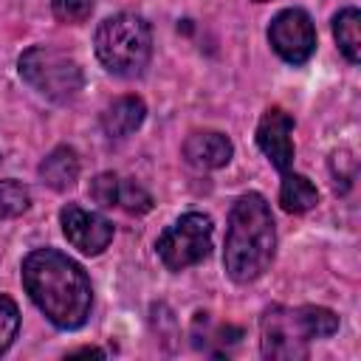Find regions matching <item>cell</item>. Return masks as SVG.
I'll use <instances>...</instances> for the list:
<instances>
[{"label":"cell","mask_w":361,"mask_h":361,"mask_svg":"<svg viewBox=\"0 0 361 361\" xmlns=\"http://www.w3.org/2000/svg\"><path fill=\"white\" fill-rule=\"evenodd\" d=\"M23 285L31 302L59 330L87 322L93 290L85 268L56 248H37L23 259Z\"/></svg>","instance_id":"6da1fadb"},{"label":"cell","mask_w":361,"mask_h":361,"mask_svg":"<svg viewBox=\"0 0 361 361\" xmlns=\"http://www.w3.org/2000/svg\"><path fill=\"white\" fill-rule=\"evenodd\" d=\"M276 254V228L268 200L259 192H245L237 197L228 214L226 228V248H223V265L226 274L248 285L259 279Z\"/></svg>","instance_id":"7a4b0ae2"},{"label":"cell","mask_w":361,"mask_h":361,"mask_svg":"<svg viewBox=\"0 0 361 361\" xmlns=\"http://www.w3.org/2000/svg\"><path fill=\"white\" fill-rule=\"evenodd\" d=\"M338 330V316L319 305L282 307L274 305L259 322V350L271 361H302L313 338H327Z\"/></svg>","instance_id":"3957f363"},{"label":"cell","mask_w":361,"mask_h":361,"mask_svg":"<svg viewBox=\"0 0 361 361\" xmlns=\"http://www.w3.org/2000/svg\"><path fill=\"white\" fill-rule=\"evenodd\" d=\"M96 56L116 76H138L152 56V31L141 14L121 11L96 28Z\"/></svg>","instance_id":"277c9868"},{"label":"cell","mask_w":361,"mask_h":361,"mask_svg":"<svg viewBox=\"0 0 361 361\" xmlns=\"http://www.w3.org/2000/svg\"><path fill=\"white\" fill-rule=\"evenodd\" d=\"M20 76L45 99L51 102H71L82 90V68L79 62L54 48V45H31L28 51L20 54Z\"/></svg>","instance_id":"5b68a950"},{"label":"cell","mask_w":361,"mask_h":361,"mask_svg":"<svg viewBox=\"0 0 361 361\" xmlns=\"http://www.w3.org/2000/svg\"><path fill=\"white\" fill-rule=\"evenodd\" d=\"M212 217L203 212H186L178 217L155 243L161 262L169 271H186L189 265H197L212 251Z\"/></svg>","instance_id":"8992f818"},{"label":"cell","mask_w":361,"mask_h":361,"mask_svg":"<svg viewBox=\"0 0 361 361\" xmlns=\"http://www.w3.org/2000/svg\"><path fill=\"white\" fill-rule=\"evenodd\" d=\"M268 42L288 65H305L316 51V28L305 8H282L268 25Z\"/></svg>","instance_id":"52a82bcc"},{"label":"cell","mask_w":361,"mask_h":361,"mask_svg":"<svg viewBox=\"0 0 361 361\" xmlns=\"http://www.w3.org/2000/svg\"><path fill=\"white\" fill-rule=\"evenodd\" d=\"M59 223H62V231H65L68 243L73 248H79L82 254H87V257L102 254L113 240V223L107 217H102L99 212H87L76 203L62 206Z\"/></svg>","instance_id":"ba28073f"},{"label":"cell","mask_w":361,"mask_h":361,"mask_svg":"<svg viewBox=\"0 0 361 361\" xmlns=\"http://www.w3.org/2000/svg\"><path fill=\"white\" fill-rule=\"evenodd\" d=\"M257 147L274 164V169L288 172L293 166V116L282 107H268L257 124Z\"/></svg>","instance_id":"9c48e42d"},{"label":"cell","mask_w":361,"mask_h":361,"mask_svg":"<svg viewBox=\"0 0 361 361\" xmlns=\"http://www.w3.org/2000/svg\"><path fill=\"white\" fill-rule=\"evenodd\" d=\"M234 144L217 130H195L183 141V158L195 169H220L231 161Z\"/></svg>","instance_id":"30bf717a"},{"label":"cell","mask_w":361,"mask_h":361,"mask_svg":"<svg viewBox=\"0 0 361 361\" xmlns=\"http://www.w3.org/2000/svg\"><path fill=\"white\" fill-rule=\"evenodd\" d=\"M147 118V104L138 96H121L102 113V127L110 138H124L135 133Z\"/></svg>","instance_id":"8fae6325"},{"label":"cell","mask_w":361,"mask_h":361,"mask_svg":"<svg viewBox=\"0 0 361 361\" xmlns=\"http://www.w3.org/2000/svg\"><path fill=\"white\" fill-rule=\"evenodd\" d=\"M39 178L56 192H65L79 178V155L73 147H56L51 149L39 164Z\"/></svg>","instance_id":"7c38bea8"},{"label":"cell","mask_w":361,"mask_h":361,"mask_svg":"<svg viewBox=\"0 0 361 361\" xmlns=\"http://www.w3.org/2000/svg\"><path fill=\"white\" fill-rule=\"evenodd\" d=\"M279 203L288 214H302L307 209H313L319 203V192L316 186L299 175V172H282V183H279Z\"/></svg>","instance_id":"4fadbf2b"},{"label":"cell","mask_w":361,"mask_h":361,"mask_svg":"<svg viewBox=\"0 0 361 361\" xmlns=\"http://www.w3.org/2000/svg\"><path fill=\"white\" fill-rule=\"evenodd\" d=\"M333 37L341 48V54L347 56V62H358L361 59V11L358 8H341L333 17Z\"/></svg>","instance_id":"5bb4252c"},{"label":"cell","mask_w":361,"mask_h":361,"mask_svg":"<svg viewBox=\"0 0 361 361\" xmlns=\"http://www.w3.org/2000/svg\"><path fill=\"white\" fill-rule=\"evenodd\" d=\"M28 206H31V195L20 180L14 178L0 180V220L23 214Z\"/></svg>","instance_id":"9a60e30c"},{"label":"cell","mask_w":361,"mask_h":361,"mask_svg":"<svg viewBox=\"0 0 361 361\" xmlns=\"http://www.w3.org/2000/svg\"><path fill=\"white\" fill-rule=\"evenodd\" d=\"M116 206H121L130 214H144L152 209V197L149 192H144L135 180H118V195H116Z\"/></svg>","instance_id":"2e32d148"},{"label":"cell","mask_w":361,"mask_h":361,"mask_svg":"<svg viewBox=\"0 0 361 361\" xmlns=\"http://www.w3.org/2000/svg\"><path fill=\"white\" fill-rule=\"evenodd\" d=\"M20 330V307L11 296L0 293V355L14 344Z\"/></svg>","instance_id":"e0dca14e"},{"label":"cell","mask_w":361,"mask_h":361,"mask_svg":"<svg viewBox=\"0 0 361 361\" xmlns=\"http://www.w3.org/2000/svg\"><path fill=\"white\" fill-rule=\"evenodd\" d=\"M51 11L59 23L79 25L93 14V0H51Z\"/></svg>","instance_id":"ac0fdd59"},{"label":"cell","mask_w":361,"mask_h":361,"mask_svg":"<svg viewBox=\"0 0 361 361\" xmlns=\"http://www.w3.org/2000/svg\"><path fill=\"white\" fill-rule=\"evenodd\" d=\"M118 175L113 172H102L93 183H90V195L99 206H116V195H118Z\"/></svg>","instance_id":"d6986e66"},{"label":"cell","mask_w":361,"mask_h":361,"mask_svg":"<svg viewBox=\"0 0 361 361\" xmlns=\"http://www.w3.org/2000/svg\"><path fill=\"white\" fill-rule=\"evenodd\" d=\"M73 355H104L99 347H82V350H76Z\"/></svg>","instance_id":"ffe728a7"},{"label":"cell","mask_w":361,"mask_h":361,"mask_svg":"<svg viewBox=\"0 0 361 361\" xmlns=\"http://www.w3.org/2000/svg\"><path fill=\"white\" fill-rule=\"evenodd\" d=\"M257 3H265V0H257Z\"/></svg>","instance_id":"44dd1931"}]
</instances>
